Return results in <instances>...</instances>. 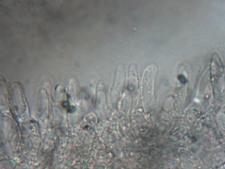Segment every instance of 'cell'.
Listing matches in <instances>:
<instances>
[]
</instances>
